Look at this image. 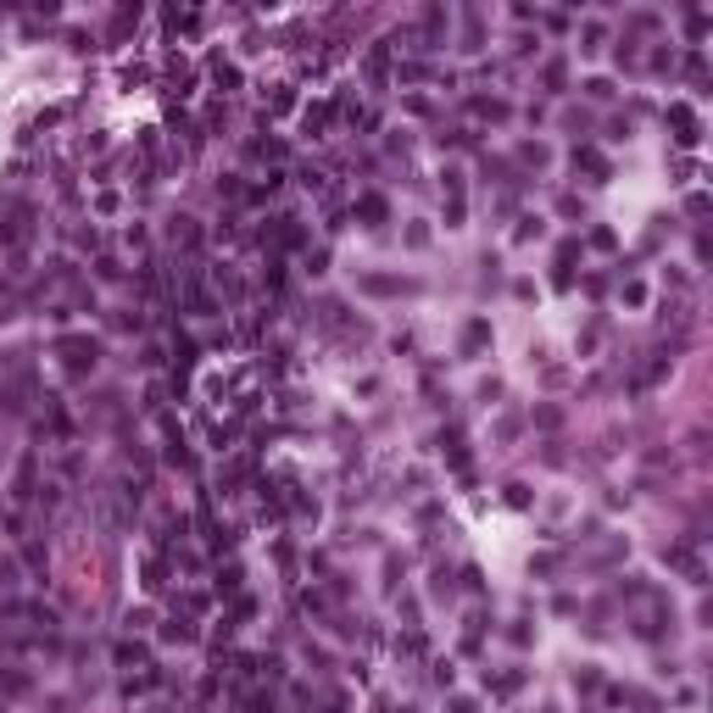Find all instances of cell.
Masks as SVG:
<instances>
[{
  "label": "cell",
  "mask_w": 713,
  "mask_h": 713,
  "mask_svg": "<svg viewBox=\"0 0 713 713\" xmlns=\"http://www.w3.org/2000/svg\"><path fill=\"white\" fill-rule=\"evenodd\" d=\"M668 123L680 129V134H675L680 145H697V140H702V134H697V112H691V106H668Z\"/></svg>",
  "instance_id": "7a4b0ae2"
},
{
  "label": "cell",
  "mask_w": 713,
  "mask_h": 713,
  "mask_svg": "<svg viewBox=\"0 0 713 713\" xmlns=\"http://www.w3.org/2000/svg\"><path fill=\"white\" fill-rule=\"evenodd\" d=\"M485 334H490L485 323H468V351H479V346H485Z\"/></svg>",
  "instance_id": "8992f818"
},
{
  "label": "cell",
  "mask_w": 713,
  "mask_h": 713,
  "mask_svg": "<svg viewBox=\"0 0 713 713\" xmlns=\"http://www.w3.org/2000/svg\"><path fill=\"white\" fill-rule=\"evenodd\" d=\"M195 630H190V618H167V630H162V641H190Z\"/></svg>",
  "instance_id": "3957f363"
},
{
  "label": "cell",
  "mask_w": 713,
  "mask_h": 713,
  "mask_svg": "<svg viewBox=\"0 0 713 713\" xmlns=\"http://www.w3.org/2000/svg\"><path fill=\"white\" fill-rule=\"evenodd\" d=\"M357 212H362V218H373V223H379V218H385V201H379V195H362V201H357Z\"/></svg>",
  "instance_id": "277c9868"
},
{
  "label": "cell",
  "mask_w": 713,
  "mask_h": 713,
  "mask_svg": "<svg viewBox=\"0 0 713 713\" xmlns=\"http://www.w3.org/2000/svg\"><path fill=\"white\" fill-rule=\"evenodd\" d=\"M173 240H179V245H195L201 234H195V223H190V218H179V223H173Z\"/></svg>",
  "instance_id": "5b68a950"
},
{
  "label": "cell",
  "mask_w": 713,
  "mask_h": 713,
  "mask_svg": "<svg viewBox=\"0 0 713 713\" xmlns=\"http://www.w3.org/2000/svg\"><path fill=\"white\" fill-rule=\"evenodd\" d=\"M62 357H67V373L95 368V346H90V340H62Z\"/></svg>",
  "instance_id": "6da1fadb"
}]
</instances>
